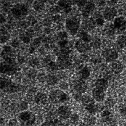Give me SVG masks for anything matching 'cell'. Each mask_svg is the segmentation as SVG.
<instances>
[{
	"label": "cell",
	"mask_w": 126,
	"mask_h": 126,
	"mask_svg": "<svg viewBox=\"0 0 126 126\" xmlns=\"http://www.w3.org/2000/svg\"><path fill=\"white\" fill-rule=\"evenodd\" d=\"M49 99L55 104L64 103L69 100L68 95L61 90L57 89L52 91L49 95Z\"/></svg>",
	"instance_id": "6da1fadb"
},
{
	"label": "cell",
	"mask_w": 126,
	"mask_h": 126,
	"mask_svg": "<svg viewBox=\"0 0 126 126\" xmlns=\"http://www.w3.org/2000/svg\"><path fill=\"white\" fill-rule=\"evenodd\" d=\"M18 118L21 123L27 126H32L34 125L36 117L35 114L30 111H25L19 113Z\"/></svg>",
	"instance_id": "7a4b0ae2"
},
{
	"label": "cell",
	"mask_w": 126,
	"mask_h": 126,
	"mask_svg": "<svg viewBox=\"0 0 126 126\" xmlns=\"http://www.w3.org/2000/svg\"><path fill=\"white\" fill-rule=\"evenodd\" d=\"M58 116L61 119L66 120L70 117L71 110L70 107L65 105L60 106L57 110Z\"/></svg>",
	"instance_id": "3957f363"
},
{
	"label": "cell",
	"mask_w": 126,
	"mask_h": 126,
	"mask_svg": "<svg viewBox=\"0 0 126 126\" xmlns=\"http://www.w3.org/2000/svg\"><path fill=\"white\" fill-rule=\"evenodd\" d=\"M67 28L72 34H75L77 32L79 25L77 19L75 18H70L66 22Z\"/></svg>",
	"instance_id": "277c9868"
},
{
	"label": "cell",
	"mask_w": 126,
	"mask_h": 126,
	"mask_svg": "<svg viewBox=\"0 0 126 126\" xmlns=\"http://www.w3.org/2000/svg\"><path fill=\"white\" fill-rule=\"evenodd\" d=\"M104 57L107 62H113L116 61L119 57L118 53L115 50L110 49L104 52Z\"/></svg>",
	"instance_id": "5b68a950"
},
{
	"label": "cell",
	"mask_w": 126,
	"mask_h": 126,
	"mask_svg": "<svg viewBox=\"0 0 126 126\" xmlns=\"http://www.w3.org/2000/svg\"><path fill=\"white\" fill-rule=\"evenodd\" d=\"M93 99L98 102L104 101L106 96V92L94 88L92 90Z\"/></svg>",
	"instance_id": "8992f818"
},
{
	"label": "cell",
	"mask_w": 126,
	"mask_h": 126,
	"mask_svg": "<svg viewBox=\"0 0 126 126\" xmlns=\"http://www.w3.org/2000/svg\"><path fill=\"white\" fill-rule=\"evenodd\" d=\"M117 11L115 8L113 7H107L103 12L104 19L107 21H111L116 16Z\"/></svg>",
	"instance_id": "52a82bcc"
},
{
	"label": "cell",
	"mask_w": 126,
	"mask_h": 126,
	"mask_svg": "<svg viewBox=\"0 0 126 126\" xmlns=\"http://www.w3.org/2000/svg\"><path fill=\"white\" fill-rule=\"evenodd\" d=\"M113 25L115 29L120 31L124 30L126 29V20L123 17H117L114 20Z\"/></svg>",
	"instance_id": "ba28073f"
},
{
	"label": "cell",
	"mask_w": 126,
	"mask_h": 126,
	"mask_svg": "<svg viewBox=\"0 0 126 126\" xmlns=\"http://www.w3.org/2000/svg\"><path fill=\"white\" fill-rule=\"evenodd\" d=\"M48 96L43 92H39L36 95L34 98L35 102L39 105H44L48 101Z\"/></svg>",
	"instance_id": "9c48e42d"
},
{
	"label": "cell",
	"mask_w": 126,
	"mask_h": 126,
	"mask_svg": "<svg viewBox=\"0 0 126 126\" xmlns=\"http://www.w3.org/2000/svg\"><path fill=\"white\" fill-rule=\"evenodd\" d=\"M95 88L106 92L108 87L109 83L106 79L104 78L97 79L95 82Z\"/></svg>",
	"instance_id": "30bf717a"
},
{
	"label": "cell",
	"mask_w": 126,
	"mask_h": 126,
	"mask_svg": "<svg viewBox=\"0 0 126 126\" xmlns=\"http://www.w3.org/2000/svg\"><path fill=\"white\" fill-rule=\"evenodd\" d=\"M85 109L91 115L95 114L97 112L102 109L101 106L95 104L94 102L86 106Z\"/></svg>",
	"instance_id": "8fae6325"
},
{
	"label": "cell",
	"mask_w": 126,
	"mask_h": 126,
	"mask_svg": "<svg viewBox=\"0 0 126 126\" xmlns=\"http://www.w3.org/2000/svg\"><path fill=\"white\" fill-rule=\"evenodd\" d=\"M76 46L78 50L81 53L87 52L91 48L88 43L84 42L82 40L78 42L76 44Z\"/></svg>",
	"instance_id": "7c38bea8"
},
{
	"label": "cell",
	"mask_w": 126,
	"mask_h": 126,
	"mask_svg": "<svg viewBox=\"0 0 126 126\" xmlns=\"http://www.w3.org/2000/svg\"><path fill=\"white\" fill-rule=\"evenodd\" d=\"M101 117L104 123H107V124H111L113 120V117L111 113L109 110H105L102 112Z\"/></svg>",
	"instance_id": "4fadbf2b"
},
{
	"label": "cell",
	"mask_w": 126,
	"mask_h": 126,
	"mask_svg": "<svg viewBox=\"0 0 126 126\" xmlns=\"http://www.w3.org/2000/svg\"><path fill=\"white\" fill-rule=\"evenodd\" d=\"M84 123L86 126H94L96 122V119L91 115L85 117L84 120Z\"/></svg>",
	"instance_id": "5bb4252c"
},
{
	"label": "cell",
	"mask_w": 126,
	"mask_h": 126,
	"mask_svg": "<svg viewBox=\"0 0 126 126\" xmlns=\"http://www.w3.org/2000/svg\"><path fill=\"white\" fill-rule=\"evenodd\" d=\"M59 65L62 68H66L70 65L69 58L66 56H62L58 60Z\"/></svg>",
	"instance_id": "9a60e30c"
},
{
	"label": "cell",
	"mask_w": 126,
	"mask_h": 126,
	"mask_svg": "<svg viewBox=\"0 0 126 126\" xmlns=\"http://www.w3.org/2000/svg\"><path fill=\"white\" fill-rule=\"evenodd\" d=\"M74 89L78 93L81 94L86 91L87 86L84 82H79L74 86Z\"/></svg>",
	"instance_id": "2e32d148"
},
{
	"label": "cell",
	"mask_w": 126,
	"mask_h": 126,
	"mask_svg": "<svg viewBox=\"0 0 126 126\" xmlns=\"http://www.w3.org/2000/svg\"><path fill=\"white\" fill-rule=\"evenodd\" d=\"M112 68L114 73L118 74L122 72L123 69V66L120 62L115 61L112 64Z\"/></svg>",
	"instance_id": "e0dca14e"
},
{
	"label": "cell",
	"mask_w": 126,
	"mask_h": 126,
	"mask_svg": "<svg viewBox=\"0 0 126 126\" xmlns=\"http://www.w3.org/2000/svg\"><path fill=\"white\" fill-rule=\"evenodd\" d=\"M117 45L121 48L126 47V36L122 35L118 36L117 39Z\"/></svg>",
	"instance_id": "ac0fdd59"
},
{
	"label": "cell",
	"mask_w": 126,
	"mask_h": 126,
	"mask_svg": "<svg viewBox=\"0 0 126 126\" xmlns=\"http://www.w3.org/2000/svg\"><path fill=\"white\" fill-rule=\"evenodd\" d=\"M95 8L94 4L92 3H89L87 4H85L84 8L85 14L87 15L90 14L94 10Z\"/></svg>",
	"instance_id": "d6986e66"
},
{
	"label": "cell",
	"mask_w": 126,
	"mask_h": 126,
	"mask_svg": "<svg viewBox=\"0 0 126 126\" xmlns=\"http://www.w3.org/2000/svg\"><path fill=\"white\" fill-rule=\"evenodd\" d=\"M80 38L81 40L86 42H89L91 40V36L85 32H81L80 34Z\"/></svg>",
	"instance_id": "ffe728a7"
},
{
	"label": "cell",
	"mask_w": 126,
	"mask_h": 126,
	"mask_svg": "<svg viewBox=\"0 0 126 126\" xmlns=\"http://www.w3.org/2000/svg\"><path fill=\"white\" fill-rule=\"evenodd\" d=\"M80 74L81 77L83 79H87L90 76V71L88 68L85 67L81 70Z\"/></svg>",
	"instance_id": "44dd1931"
},
{
	"label": "cell",
	"mask_w": 126,
	"mask_h": 126,
	"mask_svg": "<svg viewBox=\"0 0 126 126\" xmlns=\"http://www.w3.org/2000/svg\"><path fill=\"white\" fill-rule=\"evenodd\" d=\"M71 121L74 124L77 123L79 120V117L77 114H73L70 117Z\"/></svg>",
	"instance_id": "7402d4cb"
},
{
	"label": "cell",
	"mask_w": 126,
	"mask_h": 126,
	"mask_svg": "<svg viewBox=\"0 0 126 126\" xmlns=\"http://www.w3.org/2000/svg\"><path fill=\"white\" fill-rule=\"evenodd\" d=\"M95 22V24L98 26H102L103 25L105 22V20L101 17H98L96 18Z\"/></svg>",
	"instance_id": "603a6c76"
},
{
	"label": "cell",
	"mask_w": 126,
	"mask_h": 126,
	"mask_svg": "<svg viewBox=\"0 0 126 126\" xmlns=\"http://www.w3.org/2000/svg\"><path fill=\"white\" fill-rule=\"evenodd\" d=\"M17 121L15 119L10 120L8 123L9 126H17Z\"/></svg>",
	"instance_id": "cb8c5ba5"
},
{
	"label": "cell",
	"mask_w": 126,
	"mask_h": 126,
	"mask_svg": "<svg viewBox=\"0 0 126 126\" xmlns=\"http://www.w3.org/2000/svg\"><path fill=\"white\" fill-rule=\"evenodd\" d=\"M41 126H55L53 121L51 120L45 121L42 124Z\"/></svg>",
	"instance_id": "d4e9b609"
},
{
	"label": "cell",
	"mask_w": 126,
	"mask_h": 126,
	"mask_svg": "<svg viewBox=\"0 0 126 126\" xmlns=\"http://www.w3.org/2000/svg\"><path fill=\"white\" fill-rule=\"evenodd\" d=\"M28 106V104L26 102H23L20 105V109H21V110H25L27 109Z\"/></svg>",
	"instance_id": "484cf974"
},
{
	"label": "cell",
	"mask_w": 126,
	"mask_h": 126,
	"mask_svg": "<svg viewBox=\"0 0 126 126\" xmlns=\"http://www.w3.org/2000/svg\"><path fill=\"white\" fill-rule=\"evenodd\" d=\"M78 126H86L83 123L81 124H80V125H79Z\"/></svg>",
	"instance_id": "4316f807"
},
{
	"label": "cell",
	"mask_w": 126,
	"mask_h": 126,
	"mask_svg": "<svg viewBox=\"0 0 126 126\" xmlns=\"http://www.w3.org/2000/svg\"><path fill=\"white\" fill-rule=\"evenodd\" d=\"M19 126H26V125H24V124H21V125Z\"/></svg>",
	"instance_id": "83f0119b"
}]
</instances>
